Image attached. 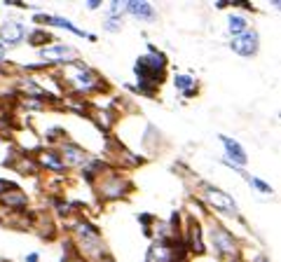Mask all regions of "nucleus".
<instances>
[{"instance_id": "obj_1", "label": "nucleus", "mask_w": 281, "mask_h": 262, "mask_svg": "<svg viewBox=\"0 0 281 262\" xmlns=\"http://www.w3.org/2000/svg\"><path fill=\"white\" fill-rule=\"evenodd\" d=\"M164 68H166V59L164 54H159L155 49H150V54L140 56L136 61V75H138V87L143 89L146 94L153 96L155 94V87L153 85H159L164 80Z\"/></svg>"}, {"instance_id": "obj_2", "label": "nucleus", "mask_w": 281, "mask_h": 262, "mask_svg": "<svg viewBox=\"0 0 281 262\" xmlns=\"http://www.w3.org/2000/svg\"><path fill=\"white\" fill-rule=\"evenodd\" d=\"M26 38V28L24 24H19V21H5V24L0 26V45L3 47H17L21 45V40Z\"/></svg>"}, {"instance_id": "obj_3", "label": "nucleus", "mask_w": 281, "mask_h": 262, "mask_svg": "<svg viewBox=\"0 0 281 262\" xmlns=\"http://www.w3.org/2000/svg\"><path fill=\"white\" fill-rule=\"evenodd\" d=\"M258 33L256 31H244L241 35H234L232 38V43H230V47L237 52L239 56H253V54H258Z\"/></svg>"}, {"instance_id": "obj_4", "label": "nucleus", "mask_w": 281, "mask_h": 262, "mask_svg": "<svg viewBox=\"0 0 281 262\" xmlns=\"http://www.w3.org/2000/svg\"><path fill=\"white\" fill-rule=\"evenodd\" d=\"M211 239H214V248L218 255H234L237 253V241L227 230H223L220 225H216L211 230Z\"/></svg>"}, {"instance_id": "obj_5", "label": "nucleus", "mask_w": 281, "mask_h": 262, "mask_svg": "<svg viewBox=\"0 0 281 262\" xmlns=\"http://www.w3.org/2000/svg\"><path fill=\"white\" fill-rule=\"evenodd\" d=\"M204 197H206V201L211 204V206L218 208V211H223V213H237V201L227 195V192H223V190L206 188L204 190Z\"/></svg>"}, {"instance_id": "obj_6", "label": "nucleus", "mask_w": 281, "mask_h": 262, "mask_svg": "<svg viewBox=\"0 0 281 262\" xmlns=\"http://www.w3.org/2000/svg\"><path fill=\"white\" fill-rule=\"evenodd\" d=\"M220 143L225 145V150H227V164L230 166H234V169H239V166H246V162H249V155L244 153V147L239 145L237 140H232V138H227V136H220Z\"/></svg>"}, {"instance_id": "obj_7", "label": "nucleus", "mask_w": 281, "mask_h": 262, "mask_svg": "<svg viewBox=\"0 0 281 262\" xmlns=\"http://www.w3.org/2000/svg\"><path fill=\"white\" fill-rule=\"evenodd\" d=\"M59 155H61V159L68 166H85L87 162H89L87 153L82 150V147L75 145V143H63V147H61V153Z\"/></svg>"}, {"instance_id": "obj_8", "label": "nucleus", "mask_w": 281, "mask_h": 262, "mask_svg": "<svg viewBox=\"0 0 281 262\" xmlns=\"http://www.w3.org/2000/svg\"><path fill=\"white\" fill-rule=\"evenodd\" d=\"M124 7H127L129 14H134V17H138L140 21H153L155 19V10L150 3H140V0H129V3H124Z\"/></svg>"}, {"instance_id": "obj_9", "label": "nucleus", "mask_w": 281, "mask_h": 262, "mask_svg": "<svg viewBox=\"0 0 281 262\" xmlns=\"http://www.w3.org/2000/svg\"><path fill=\"white\" fill-rule=\"evenodd\" d=\"M71 80H73V85L78 87L80 92H89V89L98 87V78L92 73V70H87V68H80V70Z\"/></svg>"}, {"instance_id": "obj_10", "label": "nucleus", "mask_w": 281, "mask_h": 262, "mask_svg": "<svg viewBox=\"0 0 281 262\" xmlns=\"http://www.w3.org/2000/svg\"><path fill=\"white\" fill-rule=\"evenodd\" d=\"M36 21H38V24H43V26H61V28H68V31L78 33V35H85V31L75 28V26L71 24L68 19H63V17H52V14H38Z\"/></svg>"}, {"instance_id": "obj_11", "label": "nucleus", "mask_w": 281, "mask_h": 262, "mask_svg": "<svg viewBox=\"0 0 281 262\" xmlns=\"http://www.w3.org/2000/svg\"><path fill=\"white\" fill-rule=\"evenodd\" d=\"M43 56L45 59H56V56H61V59H59V61H66L68 56H75V49L73 47H68V45H56V47H45L43 49Z\"/></svg>"}, {"instance_id": "obj_12", "label": "nucleus", "mask_w": 281, "mask_h": 262, "mask_svg": "<svg viewBox=\"0 0 281 262\" xmlns=\"http://www.w3.org/2000/svg\"><path fill=\"white\" fill-rule=\"evenodd\" d=\"M0 201L5 204V206H10V208H24L26 204H28V199H26L21 192H7V195H3L0 197Z\"/></svg>"}, {"instance_id": "obj_13", "label": "nucleus", "mask_w": 281, "mask_h": 262, "mask_svg": "<svg viewBox=\"0 0 281 262\" xmlns=\"http://www.w3.org/2000/svg\"><path fill=\"white\" fill-rule=\"evenodd\" d=\"M40 162L52 171H63V162L59 159V153H54V150H47V153L40 155Z\"/></svg>"}, {"instance_id": "obj_14", "label": "nucleus", "mask_w": 281, "mask_h": 262, "mask_svg": "<svg viewBox=\"0 0 281 262\" xmlns=\"http://www.w3.org/2000/svg\"><path fill=\"white\" fill-rule=\"evenodd\" d=\"M101 192H103L108 199H115V197H122V178L115 176V183H103V188H101Z\"/></svg>"}, {"instance_id": "obj_15", "label": "nucleus", "mask_w": 281, "mask_h": 262, "mask_svg": "<svg viewBox=\"0 0 281 262\" xmlns=\"http://www.w3.org/2000/svg\"><path fill=\"white\" fill-rule=\"evenodd\" d=\"M190 248L197 253H204V244H202V234H199V225H192L190 230Z\"/></svg>"}, {"instance_id": "obj_16", "label": "nucleus", "mask_w": 281, "mask_h": 262, "mask_svg": "<svg viewBox=\"0 0 281 262\" xmlns=\"http://www.w3.org/2000/svg\"><path fill=\"white\" fill-rule=\"evenodd\" d=\"M227 28H230V33H232V35H241L244 31H249V28H246V19L244 17H230Z\"/></svg>"}, {"instance_id": "obj_17", "label": "nucleus", "mask_w": 281, "mask_h": 262, "mask_svg": "<svg viewBox=\"0 0 281 262\" xmlns=\"http://www.w3.org/2000/svg\"><path fill=\"white\" fill-rule=\"evenodd\" d=\"M49 40H54V38L49 35V33H45V31L28 33V43H31V45H45V43H49Z\"/></svg>"}, {"instance_id": "obj_18", "label": "nucleus", "mask_w": 281, "mask_h": 262, "mask_svg": "<svg viewBox=\"0 0 281 262\" xmlns=\"http://www.w3.org/2000/svg\"><path fill=\"white\" fill-rule=\"evenodd\" d=\"M103 28H106V31H120V28H122V19H120V17H110V14H108V19L103 21Z\"/></svg>"}, {"instance_id": "obj_19", "label": "nucleus", "mask_w": 281, "mask_h": 262, "mask_svg": "<svg viewBox=\"0 0 281 262\" xmlns=\"http://www.w3.org/2000/svg\"><path fill=\"white\" fill-rule=\"evenodd\" d=\"M192 85H195V80L190 78V75H178V78H176V87H178V89H183V92L192 89Z\"/></svg>"}, {"instance_id": "obj_20", "label": "nucleus", "mask_w": 281, "mask_h": 262, "mask_svg": "<svg viewBox=\"0 0 281 262\" xmlns=\"http://www.w3.org/2000/svg\"><path fill=\"white\" fill-rule=\"evenodd\" d=\"M127 12V7H124V3H120V0H115L113 5H110V17H120V14Z\"/></svg>"}, {"instance_id": "obj_21", "label": "nucleus", "mask_w": 281, "mask_h": 262, "mask_svg": "<svg viewBox=\"0 0 281 262\" xmlns=\"http://www.w3.org/2000/svg\"><path fill=\"white\" fill-rule=\"evenodd\" d=\"M251 185H253V188H258L263 195H269V192H272V188H269L267 183H263L260 178H251Z\"/></svg>"}, {"instance_id": "obj_22", "label": "nucleus", "mask_w": 281, "mask_h": 262, "mask_svg": "<svg viewBox=\"0 0 281 262\" xmlns=\"http://www.w3.org/2000/svg\"><path fill=\"white\" fill-rule=\"evenodd\" d=\"M17 185L14 183H10V180H0V197L3 195H7V192H17Z\"/></svg>"}, {"instance_id": "obj_23", "label": "nucleus", "mask_w": 281, "mask_h": 262, "mask_svg": "<svg viewBox=\"0 0 281 262\" xmlns=\"http://www.w3.org/2000/svg\"><path fill=\"white\" fill-rule=\"evenodd\" d=\"M98 5H101V3H98V0H89V10H96Z\"/></svg>"}, {"instance_id": "obj_24", "label": "nucleus", "mask_w": 281, "mask_h": 262, "mask_svg": "<svg viewBox=\"0 0 281 262\" xmlns=\"http://www.w3.org/2000/svg\"><path fill=\"white\" fill-rule=\"evenodd\" d=\"M26 262H38V253H31V255L26 257Z\"/></svg>"}, {"instance_id": "obj_25", "label": "nucleus", "mask_w": 281, "mask_h": 262, "mask_svg": "<svg viewBox=\"0 0 281 262\" xmlns=\"http://www.w3.org/2000/svg\"><path fill=\"white\" fill-rule=\"evenodd\" d=\"M3 59H5V47L0 45V61H3Z\"/></svg>"}, {"instance_id": "obj_26", "label": "nucleus", "mask_w": 281, "mask_h": 262, "mask_svg": "<svg viewBox=\"0 0 281 262\" xmlns=\"http://www.w3.org/2000/svg\"><path fill=\"white\" fill-rule=\"evenodd\" d=\"M256 262H269V260L265 255H260V257H256Z\"/></svg>"}]
</instances>
